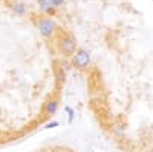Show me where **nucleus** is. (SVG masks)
Here are the masks:
<instances>
[{"label":"nucleus","mask_w":153,"mask_h":152,"mask_svg":"<svg viewBox=\"0 0 153 152\" xmlns=\"http://www.w3.org/2000/svg\"><path fill=\"white\" fill-rule=\"evenodd\" d=\"M86 105L118 152H153V0H37Z\"/></svg>","instance_id":"nucleus-1"},{"label":"nucleus","mask_w":153,"mask_h":152,"mask_svg":"<svg viewBox=\"0 0 153 152\" xmlns=\"http://www.w3.org/2000/svg\"><path fill=\"white\" fill-rule=\"evenodd\" d=\"M68 72L38 3L0 0V148L34 135L57 115Z\"/></svg>","instance_id":"nucleus-2"},{"label":"nucleus","mask_w":153,"mask_h":152,"mask_svg":"<svg viewBox=\"0 0 153 152\" xmlns=\"http://www.w3.org/2000/svg\"><path fill=\"white\" fill-rule=\"evenodd\" d=\"M29 152H78V149H75L74 146L68 143H48L43 146H38Z\"/></svg>","instance_id":"nucleus-3"}]
</instances>
